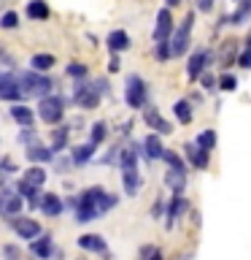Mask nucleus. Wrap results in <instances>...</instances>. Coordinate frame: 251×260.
<instances>
[{
  "label": "nucleus",
  "mask_w": 251,
  "mask_h": 260,
  "mask_svg": "<svg viewBox=\"0 0 251 260\" xmlns=\"http://www.w3.org/2000/svg\"><path fill=\"white\" fill-rule=\"evenodd\" d=\"M19 87H22V95H27V98H46L52 92V79L44 76V73L30 71L19 76Z\"/></svg>",
  "instance_id": "1"
},
{
  "label": "nucleus",
  "mask_w": 251,
  "mask_h": 260,
  "mask_svg": "<svg viewBox=\"0 0 251 260\" xmlns=\"http://www.w3.org/2000/svg\"><path fill=\"white\" fill-rule=\"evenodd\" d=\"M192 24H194V14H186L181 27H178L176 32H170V38H168L170 57H181L186 49H189V44H192Z\"/></svg>",
  "instance_id": "2"
},
{
  "label": "nucleus",
  "mask_w": 251,
  "mask_h": 260,
  "mask_svg": "<svg viewBox=\"0 0 251 260\" xmlns=\"http://www.w3.org/2000/svg\"><path fill=\"white\" fill-rule=\"evenodd\" d=\"M38 117L46 122V125H60L65 117V101L60 95H46L40 98L38 103Z\"/></svg>",
  "instance_id": "3"
},
{
  "label": "nucleus",
  "mask_w": 251,
  "mask_h": 260,
  "mask_svg": "<svg viewBox=\"0 0 251 260\" xmlns=\"http://www.w3.org/2000/svg\"><path fill=\"white\" fill-rule=\"evenodd\" d=\"M124 101L130 109H143L146 106V84L141 76H127V87H124Z\"/></svg>",
  "instance_id": "4"
},
{
  "label": "nucleus",
  "mask_w": 251,
  "mask_h": 260,
  "mask_svg": "<svg viewBox=\"0 0 251 260\" xmlns=\"http://www.w3.org/2000/svg\"><path fill=\"white\" fill-rule=\"evenodd\" d=\"M100 95L103 92L97 87H87V84H76V89H73V101H76L81 109H97Z\"/></svg>",
  "instance_id": "5"
},
{
  "label": "nucleus",
  "mask_w": 251,
  "mask_h": 260,
  "mask_svg": "<svg viewBox=\"0 0 251 260\" xmlns=\"http://www.w3.org/2000/svg\"><path fill=\"white\" fill-rule=\"evenodd\" d=\"M19 98H22L19 76H14V73H0V101H19Z\"/></svg>",
  "instance_id": "6"
},
{
  "label": "nucleus",
  "mask_w": 251,
  "mask_h": 260,
  "mask_svg": "<svg viewBox=\"0 0 251 260\" xmlns=\"http://www.w3.org/2000/svg\"><path fill=\"white\" fill-rule=\"evenodd\" d=\"M11 222V228H14V233L19 236V239H35V236L40 233V225L35 222V219H30V217H11L8 219Z\"/></svg>",
  "instance_id": "7"
},
{
  "label": "nucleus",
  "mask_w": 251,
  "mask_h": 260,
  "mask_svg": "<svg viewBox=\"0 0 251 260\" xmlns=\"http://www.w3.org/2000/svg\"><path fill=\"white\" fill-rule=\"evenodd\" d=\"M170 32H173V16H170V8H159L157 11V24H154V41H168Z\"/></svg>",
  "instance_id": "8"
},
{
  "label": "nucleus",
  "mask_w": 251,
  "mask_h": 260,
  "mask_svg": "<svg viewBox=\"0 0 251 260\" xmlns=\"http://www.w3.org/2000/svg\"><path fill=\"white\" fill-rule=\"evenodd\" d=\"M78 247L84 252H97V255H103L105 260H108V247H105V239L97 233H84L78 236Z\"/></svg>",
  "instance_id": "9"
},
{
  "label": "nucleus",
  "mask_w": 251,
  "mask_h": 260,
  "mask_svg": "<svg viewBox=\"0 0 251 260\" xmlns=\"http://www.w3.org/2000/svg\"><path fill=\"white\" fill-rule=\"evenodd\" d=\"M30 252H32V255H38V257H44V260H49L54 255L52 236H49V233H38L35 239H32V244H30Z\"/></svg>",
  "instance_id": "10"
},
{
  "label": "nucleus",
  "mask_w": 251,
  "mask_h": 260,
  "mask_svg": "<svg viewBox=\"0 0 251 260\" xmlns=\"http://www.w3.org/2000/svg\"><path fill=\"white\" fill-rule=\"evenodd\" d=\"M208 60H211V54L205 52V49H197V52H194L192 57H189V65H186V73H189V79L194 81L200 76L202 71L208 68Z\"/></svg>",
  "instance_id": "11"
},
{
  "label": "nucleus",
  "mask_w": 251,
  "mask_h": 260,
  "mask_svg": "<svg viewBox=\"0 0 251 260\" xmlns=\"http://www.w3.org/2000/svg\"><path fill=\"white\" fill-rule=\"evenodd\" d=\"M184 154H186V160L192 162V168H208V149H200V146H194V144H186L184 146Z\"/></svg>",
  "instance_id": "12"
},
{
  "label": "nucleus",
  "mask_w": 251,
  "mask_h": 260,
  "mask_svg": "<svg viewBox=\"0 0 251 260\" xmlns=\"http://www.w3.org/2000/svg\"><path fill=\"white\" fill-rule=\"evenodd\" d=\"M143 119H146V125L154 127L157 133H173V127H170V122L162 119V114L157 109H143Z\"/></svg>",
  "instance_id": "13"
},
{
  "label": "nucleus",
  "mask_w": 251,
  "mask_h": 260,
  "mask_svg": "<svg viewBox=\"0 0 251 260\" xmlns=\"http://www.w3.org/2000/svg\"><path fill=\"white\" fill-rule=\"evenodd\" d=\"M40 211H44L46 217H60L62 214V201H60V195H54V192H49V195H44V198H40Z\"/></svg>",
  "instance_id": "14"
},
{
  "label": "nucleus",
  "mask_w": 251,
  "mask_h": 260,
  "mask_svg": "<svg viewBox=\"0 0 251 260\" xmlns=\"http://www.w3.org/2000/svg\"><path fill=\"white\" fill-rule=\"evenodd\" d=\"M186 211V201H184V195H173V201H170V206H168V211H165V225L168 228H173L176 225V219L181 217Z\"/></svg>",
  "instance_id": "15"
},
{
  "label": "nucleus",
  "mask_w": 251,
  "mask_h": 260,
  "mask_svg": "<svg viewBox=\"0 0 251 260\" xmlns=\"http://www.w3.org/2000/svg\"><path fill=\"white\" fill-rule=\"evenodd\" d=\"M235 57H238V41L230 38L222 44V49H219V65H222V68H230L235 62Z\"/></svg>",
  "instance_id": "16"
},
{
  "label": "nucleus",
  "mask_w": 251,
  "mask_h": 260,
  "mask_svg": "<svg viewBox=\"0 0 251 260\" xmlns=\"http://www.w3.org/2000/svg\"><path fill=\"white\" fill-rule=\"evenodd\" d=\"M108 49H111V54H119L124 49H130V36L124 30H111L108 32Z\"/></svg>",
  "instance_id": "17"
},
{
  "label": "nucleus",
  "mask_w": 251,
  "mask_h": 260,
  "mask_svg": "<svg viewBox=\"0 0 251 260\" xmlns=\"http://www.w3.org/2000/svg\"><path fill=\"white\" fill-rule=\"evenodd\" d=\"M165 182H168L170 190H173V195H184V187H186V171L170 168V171H168V176H165Z\"/></svg>",
  "instance_id": "18"
},
{
  "label": "nucleus",
  "mask_w": 251,
  "mask_h": 260,
  "mask_svg": "<svg viewBox=\"0 0 251 260\" xmlns=\"http://www.w3.org/2000/svg\"><path fill=\"white\" fill-rule=\"evenodd\" d=\"M0 206H3V211L8 217H16L22 211V198L16 192H3L0 195Z\"/></svg>",
  "instance_id": "19"
},
{
  "label": "nucleus",
  "mask_w": 251,
  "mask_h": 260,
  "mask_svg": "<svg viewBox=\"0 0 251 260\" xmlns=\"http://www.w3.org/2000/svg\"><path fill=\"white\" fill-rule=\"evenodd\" d=\"M24 154H27V160H32V162H49L54 157V152L49 149V146H40V144H30Z\"/></svg>",
  "instance_id": "20"
},
{
  "label": "nucleus",
  "mask_w": 251,
  "mask_h": 260,
  "mask_svg": "<svg viewBox=\"0 0 251 260\" xmlns=\"http://www.w3.org/2000/svg\"><path fill=\"white\" fill-rule=\"evenodd\" d=\"M95 157V146L92 144H81V146H76V149H70V160L76 162V166H84V162H89Z\"/></svg>",
  "instance_id": "21"
},
{
  "label": "nucleus",
  "mask_w": 251,
  "mask_h": 260,
  "mask_svg": "<svg viewBox=\"0 0 251 260\" xmlns=\"http://www.w3.org/2000/svg\"><path fill=\"white\" fill-rule=\"evenodd\" d=\"M16 195H19L22 201H30V206H38V203H40V198H38V187L27 184L24 179H22L19 184H16Z\"/></svg>",
  "instance_id": "22"
},
{
  "label": "nucleus",
  "mask_w": 251,
  "mask_h": 260,
  "mask_svg": "<svg viewBox=\"0 0 251 260\" xmlns=\"http://www.w3.org/2000/svg\"><path fill=\"white\" fill-rule=\"evenodd\" d=\"M143 149H146V154H149L151 160H159L162 157V141H159V136L157 133H151V136H146V141H143Z\"/></svg>",
  "instance_id": "23"
},
{
  "label": "nucleus",
  "mask_w": 251,
  "mask_h": 260,
  "mask_svg": "<svg viewBox=\"0 0 251 260\" xmlns=\"http://www.w3.org/2000/svg\"><path fill=\"white\" fill-rule=\"evenodd\" d=\"M251 16V0H240L232 16H227V24H243Z\"/></svg>",
  "instance_id": "24"
},
{
  "label": "nucleus",
  "mask_w": 251,
  "mask_h": 260,
  "mask_svg": "<svg viewBox=\"0 0 251 260\" xmlns=\"http://www.w3.org/2000/svg\"><path fill=\"white\" fill-rule=\"evenodd\" d=\"M121 182H124V192L135 198L138 190H141V179H138V171H121Z\"/></svg>",
  "instance_id": "25"
},
{
  "label": "nucleus",
  "mask_w": 251,
  "mask_h": 260,
  "mask_svg": "<svg viewBox=\"0 0 251 260\" xmlns=\"http://www.w3.org/2000/svg\"><path fill=\"white\" fill-rule=\"evenodd\" d=\"M27 16H30V19H35V22L49 19V6L44 3V0H30V3H27Z\"/></svg>",
  "instance_id": "26"
},
{
  "label": "nucleus",
  "mask_w": 251,
  "mask_h": 260,
  "mask_svg": "<svg viewBox=\"0 0 251 260\" xmlns=\"http://www.w3.org/2000/svg\"><path fill=\"white\" fill-rule=\"evenodd\" d=\"M30 65L35 73H46V71H52V65H54V54H32Z\"/></svg>",
  "instance_id": "27"
},
{
  "label": "nucleus",
  "mask_w": 251,
  "mask_h": 260,
  "mask_svg": "<svg viewBox=\"0 0 251 260\" xmlns=\"http://www.w3.org/2000/svg\"><path fill=\"white\" fill-rule=\"evenodd\" d=\"M119 168L121 171H138V154H135V149H121L119 152Z\"/></svg>",
  "instance_id": "28"
},
{
  "label": "nucleus",
  "mask_w": 251,
  "mask_h": 260,
  "mask_svg": "<svg viewBox=\"0 0 251 260\" xmlns=\"http://www.w3.org/2000/svg\"><path fill=\"white\" fill-rule=\"evenodd\" d=\"M24 182L32 184V187H40L46 182V171L40 168V166H30L27 171H24Z\"/></svg>",
  "instance_id": "29"
},
{
  "label": "nucleus",
  "mask_w": 251,
  "mask_h": 260,
  "mask_svg": "<svg viewBox=\"0 0 251 260\" xmlns=\"http://www.w3.org/2000/svg\"><path fill=\"white\" fill-rule=\"evenodd\" d=\"M173 114H176V119L181 122V125H189L192 122V103L189 101H178L173 106Z\"/></svg>",
  "instance_id": "30"
},
{
  "label": "nucleus",
  "mask_w": 251,
  "mask_h": 260,
  "mask_svg": "<svg viewBox=\"0 0 251 260\" xmlns=\"http://www.w3.org/2000/svg\"><path fill=\"white\" fill-rule=\"evenodd\" d=\"M11 117L19 122L22 127H27V125H32V109H27V106H22V103H16L14 109H11Z\"/></svg>",
  "instance_id": "31"
},
{
  "label": "nucleus",
  "mask_w": 251,
  "mask_h": 260,
  "mask_svg": "<svg viewBox=\"0 0 251 260\" xmlns=\"http://www.w3.org/2000/svg\"><path fill=\"white\" fill-rule=\"evenodd\" d=\"M194 146H200V149H214L216 146V130H200L197 141H194Z\"/></svg>",
  "instance_id": "32"
},
{
  "label": "nucleus",
  "mask_w": 251,
  "mask_h": 260,
  "mask_svg": "<svg viewBox=\"0 0 251 260\" xmlns=\"http://www.w3.org/2000/svg\"><path fill=\"white\" fill-rule=\"evenodd\" d=\"M68 133H70L68 127H57V130H54V141H52V146H49V149H52V152H62L65 144H68Z\"/></svg>",
  "instance_id": "33"
},
{
  "label": "nucleus",
  "mask_w": 251,
  "mask_h": 260,
  "mask_svg": "<svg viewBox=\"0 0 251 260\" xmlns=\"http://www.w3.org/2000/svg\"><path fill=\"white\" fill-rule=\"evenodd\" d=\"M162 160H165L170 168H176V171H186L184 157H181V154H176V152H170V149H162Z\"/></svg>",
  "instance_id": "34"
},
{
  "label": "nucleus",
  "mask_w": 251,
  "mask_h": 260,
  "mask_svg": "<svg viewBox=\"0 0 251 260\" xmlns=\"http://www.w3.org/2000/svg\"><path fill=\"white\" fill-rule=\"evenodd\" d=\"M105 133H108V130H105V122H95L92 125V130H89V144L92 146H97L105 138Z\"/></svg>",
  "instance_id": "35"
},
{
  "label": "nucleus",
  "mask_w": 251,
  "mask_h": 260,
  "mask_svg": "<svg viewBox=\"0 0 251 260\" xmlns=\"http://www.w3.org/2000/svg\"><path fill=\"white\" fill-rule=\"evenodd\" d=\"M235 87H238V79H235L232 73H224V76H219V81H216V89H222V92H232Z\"/></svg>",
  "instance_id": "36"
},
{
  "label": "nucleus",
  "mask_w": 251,
  "mask_h": 260,
  "mask_svg": "<svg viewBox=\"0 0 251 260\" xmlns=\"http://www.w3.org/2000/svg\"><path fill=\"white\" fill-rule=\"evenodd\" d=\"M16 24H19V16H16L14 11H6L3 16H0V27H6V30H14Z\"/></svg>",
  "instance_id": "37"
},
{
  "label": "nucleus",
  "mask_w": 251,
  "mask_h": 260,
  "mask_svg": "<svg viewBox=\"0 0 251 260\" xmlns=\"http://www.w3.org/2000/svg\"><path fill=\"white\" fill-rule=\"evenodd\" d=\"M235 62H238L243 71H251V49H240L238 57H235Z\"/></svg>",
  "instance_id": "38"
},
{
  "label": "nucleus",
  "mask_w": 251,
  "mask_h": 260,
  "mask_svg": "<svg viewBox=\"0 0 251 260\" xmlns=\"http://www.w3.org/2000/svg\"><path fill=\"white\" fill-rule=\"evenodd\" d=\"M68 76L84 79V76H87V65H84V62H70V65H68Z\"/></svg>",
  "instance_id": "39"
},
{
  "label": "nucleus",
  "mask_w": 251,
  "mask_h": 260,
  "mask_svg": "<svg viewBox=\"0 0 251 260\" xmlns=\"http://www.w3.org/2000/svg\"><path fill=\"white\" fill-rule=\"evenodd\" d=\"M3 257L6 260H19L22 252H19V247H14V244H6V247H3Z\"/></svg>",
  "instance_id": "40"
},
{
  "label": "nucleus",
  "mask_w": 251,
  "mask_h": 260,
  "mask_svg": "<svg viewBox=\"0 0 251 260\" xmlns=\"http://www.w3.org/2000/svg\"><path fill=\"white\" fill-rule=\"evenodd\" d=\"M154 54H157L159 60H168V57H170V46H168V41H159L157 49H154Z\"/></svg>",
  "instance_id": "41"
},
{
  "label": "nucleus",
  "mask_w": 251,
  "mask_h": 260,
  "mask_svg": "<svg viewBox=\"0 0 251 260\" xmlns=\"http://www.w3.org/2000/svg\"><path fill=\"white\" fill-rule=\"evenodd\" d=\"M197 79L202 81V87H205V89H216V79L211 76V73H205V71H202V73H200Z\"/></svg>",
  "instance_id": "42"
},
{
  "label": "nucleus",
  "mask_w": 251,
  "mask_h": 260,
  "mask_svg": "<svg viewBox=\"0 0 251 260\" xmlns=\"http://www.w3.org/2000/svg\"><path fill=\"white\" fill-rule=\"evenodd\" d=\"M162 211H165V203H162V201L157 198V201H154V206H151V217H159Z\"/></svg>",
  "instance_id": "43"
},
{
  "label": "nucleus",
  "mask_w": 251,
  "mask_h": 260,
  "mask_svg": "<svg viewBox=\"0 0 251 260\" xmlns=\"http://www.w3.org/2000/svg\"><path fill=\"white\" fill-rule=\"evenodd\" d=\"M119 68H121V62H119V57H116V54H111V60H108V71H111V73H116Z\"/></svg>",
  "instance_id": "44"
},
{
  "label": "nucleus",
  "mask_w": 251,
  "mask_h": 260,
  "mask_svg": "<svg viewBox=\"0 0 251 260\" xmlns=\"http://www.w3.org/2000/svg\"><path fill=\"white\" fill-rule=\"evenodd\" d=\"M197 8L205 14V11H211V8H214V0H197Z\"/></svg>",
  "instance_id": "45"
},
{
  "label": "nucleus",
  "mask_w": 251,
  "mask_h": 260,
  "mask_svg": "<svg viewBox=\"0 0 251 260\" xmlns=\"http://www.w3.org/2000/svg\"><path fill=\"white\" fill-rule=\"evenodd\" d=\"M154 249H157V247H143V249H141V260H146V257H149Z\"/></svg>",
  "instance_id": "46"
},
{
  "label": "nucleus",
  "mask_w": 251,
  "mask_h": 260,
  "mask_svg": "<svg viewBox=\"0 0 251 260\" xmlns=\"http://www.w3.org/2000/svg\"><path fill=\"white\" fill-rule=\"evenodd\" d=\"M146 260H162V252H159V249H154V252H151V255L146 257Z\"/></svg>",
  "instance_id": "47"
},
{
  "label": "nucleus",
  "mask_w": 251,
  "mask_h": 260,
  "mask_svg": "<svg viewBox=\"0 0 251 260\" xmlns=\"http://www.w3.org/2000/svg\"><path fill=\"white\" fill-rule=\"evenodd\" d=\"M243 44H246V49H251V32H248V38L243 41Z\"/></svg>",
  "instance_id": "48"
},
{
  "label": "nucleus",
  "mask_w": 251,
  "mask_h": 260,
  "mask_svg": "<svg viewBox=\"0 0 251 260\" xmlns=\"http://www.w3.org/2000/svg\"><path fill=\"white\" fill-rule=\"evenodd\" d=\"M178 3H181V0H168V6H178Z\"/></svg>",
  "instance_id": "49"
},
{
  "label": "nucleus",
  "mask_w": 251,
  "mask_h": 260,
  "mask_svg": "<svg viewBox=\"0 0 251 260\" xmlns=\"http://www.w3.org/2000/svg\"><path fill=\"white\" fill-rule=\"evenodd\" d=\"M0 211H3V206H0Z\"/></svg>",
  "instance_id": "50"
},
{
  "label": "nucleus",
  "mask_w": 251,
  "mask_h": 260,
  "mask_svg": "<svg viewBox=\"0 0 251 260\" xmlns=\"http://www.w3.org/2000/svg\"><path fill=\"white\" fill-rule=\"evenodd\" d=\"M81 260H84V257H81Z\"/></svg>",
  "instance_id": "51"
}]
</instances>
